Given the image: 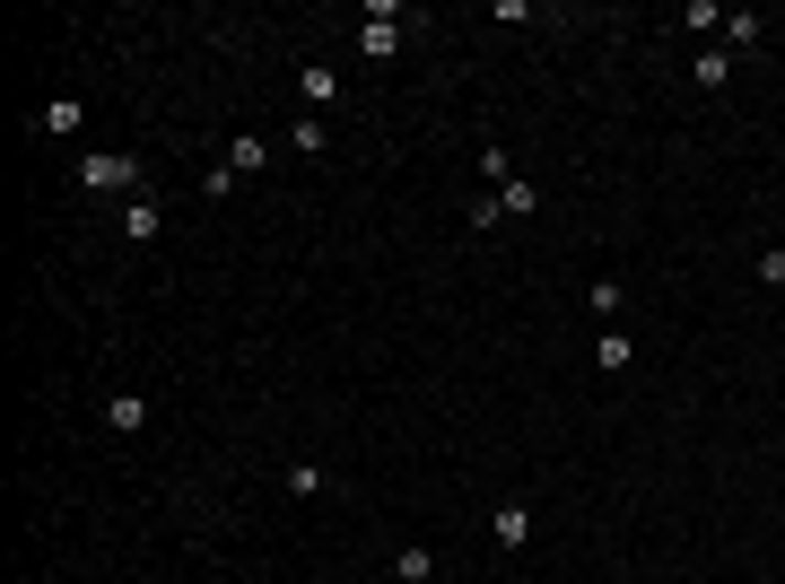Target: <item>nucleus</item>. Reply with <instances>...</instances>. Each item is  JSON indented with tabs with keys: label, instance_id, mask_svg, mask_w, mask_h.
<instances>
[{
	"label": "nucleus",
	"instance_id": "6e6552de",
	"mask_svg": "<svg viewBox=\"0 0 785 584\" xmlns=\"http://www.w3.org/2000/svg\"><path fill=\"white\" fill-rule=\"evenodd\" d=\"M724 79H733V53L707 44V53H698V88H724Z\"/></svg>",
	"mask_w": 785,
	"mask_h": 584
},
{
	"label": "nucleus",
	"instance_id": "0eeeda50",
	"mask_svg": "<svg viewBox=\"0 0 785 584\" xmlns=\"http://www.w3.org/2000/svg\"><path fill=\"white\" fill-rule=\"evenodd\" d=\"M393 576H402V584H428V576H437V550H419V541H411V550L393 559Z\"/></svg>",
	"mask_w": 785,
	"mask_h": 584
},
{
	"label": "nucleus",
	"instance_id": "1a4fd4ad",
	"mask_svg": "<svg viewBox=\"0 0 785 584\" xmlns=\"http://www.w3.org/2000/svg\"><path fill=\"white\" fill-rule=\"evenodd\" d=\"M253 166H262V140L236 131V140H227V175H253Z\"/></svg>",
	"mask_w": 785,
	"mask_h": 584
},
{
	"label": "nucleus",
	"instance_id": "ddd939ff",
	"mask_svg": "<svg viewBox=\"0 0 785 584\" xmlns=\"http://www.w3.org/2000/svg\"><path fill=\"white\" fill-rule=\"evenodd\" d=\"M288 140H297V157H324V140H332V131H324V122L306 114V122H297V131H288Z\"/></svg>",
	"mask_w": 785,
	"mask_h": 584
},
{
	"label": "nucleus",
	"instance_id": "423d86ee",
	"mask_svg": "<svg viewBox=\"0 0 785 584\" xmlns=\"http://www.w3.org/2000/svg\"><path fill=\"white\" fill-rule=\"evenodd\" d=\"M297 97H306V106H332V97H340V79L324 70V62H306V70H297Z\"/></svg>",
	"mask_w": 785,
	"mask_h": 584
},
{
	"label": "nucleus",
	"instance_id": "2eb2a0df",
	"mask_svg": "<svg viewBox=\"0 0 785 584\" xmlns=\"http://www.w3.org/2000/svg\"><path fill=\"white\" fill-rule=\"evenodd\" d=\"M760 279H768V288H785V244H777V253H760Z\"/></svg>",
	"mask_w": 785,
	"mask_h": 584
},
{
	"label": "nucleus",
	"instance_id": "7ed1b4c3",
	"mask_svg": "<svg viewBox=\"0 0 785 584\" xmlns=\"http://www.w3.org/2000/svg\"><path fill=\"white\" fill-rule=\"evenodd\" d=\"M489 541H498V550H524V541H533V515H524V506H498V515H489Z\"/></svg>",
	"mask_w": 785,
	"mask_h": 584
},
{
	"label": "nucleus",
	"instance_id": "f257e3e1",
	"mask_svg": "<svg viewBox=\"0 0 785 584\" xmlns=\"http://www.w3.org/2000/svg\"><path fill=\"white\" fill-rule=\"evenodd\" d=\"M79 184H88V192H131L140 166H131V157H79Z\"/></svg>",
	"mask_w": 785,
	"mask_h": 584
},
{
	"label": "nucleus",
	"instance_id": "39448f33",
	"mask_svg": "<svg viewBox=\"0 0 785 584\" xmlns=\"http://www.w3.org/2000/svg\"><path fill=\"white\" fill-rule=\"evenodd\" d=\"M498 210H506V219H533V210H542V192H533L524 175H506V184H498Z\"/></svg>",
	"mask_w": 785,
	"mask_h": 584
},
{
	"label": "nucleus",
	"instance_id": "f8f14e48",
	"mask_svg": "<svg viewBox=\"0 0 785 584\" xmlns=\"http://www.w3.org/2000/svg\"><path fill=\"white\" fill-rule=\"evenodd\" d=\"M760 35H768V26H760L751 9H733V18H724V44H760Z\"/></svg>",
	"mask_w": 785,
	"mask_h": 584
},
{
	"label": "nucleus",
	"instance_id": "20e7f679",
	"mask_svg": "<svg viewBox=\"0 0 785 584\" xmlns=\"http://www.w3.org/2000/svg\"><path fill=\"white\" fill-rule=\"evenodd\" d=\"M106 428H122V437H131V428H149V393H113V401H106Z\"/></svg>",
	"mask_w": 785,
	"mask_h": 584
},
{
	"label": "nucleus",
	"instance_id": "9b49d317",
	"mask_svg": "<svg viewBox=\"0 0 785 584\" xmlns=\"http://www.w3.org/2000/svg\"><path fill=\"white\" fill-rule=\"evenodd\" d=\"M288 488H297V497H324V488H332V471H324V463H297V471H288Z\"/></svg>",
	"mask_w": 785,
	"mask_h": 584
},
{
	"label": "nucleus",
	"instance_id": "4468645a",
	"mask_svg": "<svg viewBox=\"0 0 785 584\" xmlns=\"http://www.w3.org/2000/svg\"><path fill=\"white\" fill-rule=\"evenodd\" d=\"M122 235H157V201H131L122 210Z\"/></svg>",
	"mask_w": 785,
	"mask_h": 584
},
{
	"label": "nucleus",
	"instance_id": "9d476101",
	"mask_svg": "<svg viewBox=\"0 0 785 584\" xmlns=\"http://www.w3.org/2000/svg\"><path fill=\"white\" fill-rule=\"evenodd\" d=\"M79 122H88V114H79V97H53V106H44V131H62V140H70Z\"/></svg>",
	"mask_w": 785,
	"mask_h": 584
},
{
	"label": "nucleus",
	"instance_id": "f03ea898",
	"mask_svg": "<svg viewBox=\"0 0 785 584\" xmlns=\"http://www.w3.org/2000/svg\"><path fill=\"white\" fill-rule=\"evenodd\" d=\"M358 53H367V62H393V53H402V26H393V18H367V26H358Z\"/></svg>",
	"mask_w": 785,
	"mask_h": 584
}]
</instances>
